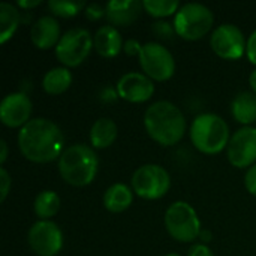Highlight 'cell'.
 Masks as SVG:
<instances>
[{
	"label": "cell",
	"mask_w": 256,
	"mask_h": 256,
	"mask_svg": "<svg viewBox=\"0 0 256 256\" xmlns=\"http://www.w3.org/2000/svg\"><path fill=\"white\" fill-rule=\"evenodd\" d=\"M60 196L54 190H42L36 195L33 210L40 220H50L60 210Z\"/></svg>",
	"instance_id": "obj_22"
},
{
	"label": "cell",
	"mask_w": 256,
	"mask_h": 256,
	"mask_svg": "<svg viewBox=\"0 0 256 256\" xmlns=\"http://www.w3.org/2000/svg\"><path fill=\"white\" fill-rule=\"evenodd\" d=\"M165 228L178 243H190L201 234L200 218L186 201H176L168 207L165 212Z\"/></svg>",
	"instance_id": "obj_6"
},
{
	"label": "cell",
	"mask_w": 256,
	"mask_h": 256,
	"mask_svg": "<svg viewBox=\"0 0 256 256\" xmlns=\"http://www.w3.org/2000/svg\"><path fill=\"white\" fill-rule=\"evenodd\" d=\"M28 244L39 256H56L63 248L62 230L51 220H38L28 231Z\"/></svg>",
	"instance_id": "obj_11"
},
{
	"label": "cell",
	"mask_w": 256,
	"mask_h": 256,
	"mask_svg": "<svg viewBox=\"0 0 256 256\" xmlns=\"http://www.w3.org/2000/svg\"><path fill=\"white\" fill-rule=\"evenodd\" d=\"M190 140L204 154H218L230 144V126L218 114H200L190 126Z\"/></svg>",
	"instance_id": "obj_4"
},
{
	"label": "cell",
	"mask_w": 256,
	"mask_h": 256,
	"mask_svg": "<svg viewBox=\"0 0 256 256\" xmlns=\"http://www.w3.org/2000/svg\"><path fill=\"white\" fill-rule=\"evenodd\" d=\"M20 8H24V9H30V8H34V6H38V4H40V0H20L18 3H16Z\"/></svg>",
	"instance_id": "obj_33"
},
{
	"label": "cell",
	"mask_w": 256,
	"mask_h": 256,
	"mask_svg": "<svg viewBox=\"0 0 256 256\" xmlns=\"http://www.w3.org/2000/svg\"><path fill=\"white\" fill-rule=\"evenodd\" d=\"M93 48L99 56L105 58L117 57L123 50V39L120 32L111 24L99 27L93 36Z\"/></svg>",
	"instance_id": "obj_17"
},
{
	"label": "cell",
	"mask_w": 256,
	"mask_h": 256,
	"mask_svg": "<svg viewBox=\"0 0 256 256\" xmlns=\"http://www.w3.org/2000/svg\"><path fill=\"white\" fill-rule=\"evenodd\" d=\"M117 96L126 102L142 104L152 99L154 93L153 80L140 72H128L124 74L116 86Z\"/></svg>",
	"instance_id": "obj_13"
},
{
	"label": "cell",
	"mask_w": 256,
	"mask_h": 256,
	"mask_svg": "<svg viewBox=\"0 0 256 256\" xmlns=\"http://www.w3.org/2000/svg\"><path fill=\"white\" fill-rule=\"evenodd\" d=\"M106 12H105V8H102L100 4L98 3H92L86 8V16L90 20V21H96V20H100L102 16H105Z\"/></svg>",
	"instance_id": "obj_28"
},
{
	"label": "cell",
	"mask_w": 256,
	"mask_h": 256,
	"mask_svg": "<svg viewBox=\"0 0 256 256\" xmlns=\"http://www.w3.org/2000/svg\"><path fill=\"white\" fill-rule=\"evenodd\" d=\"M231 112L236 122L250 126L256 122V94L254 92H242L238 93L232 104Z\"/></svg>",
	"instance_id": "obj_18"
},
{
	"label": "cell",
	"mask_w": 256,
	"mask_h": 256,
	"mask_svg": "<svg viewBox=\"0 0 256 256\" xmlns=\"http://www.w3.org/2000/svg\"><path fill=\"white\" fill-rule=\"evenodd\" d=\"M132 189L123 183H116L106 189L104 195V207L111 213H122L132 206Z\"/></svg>",
	"instance_id": "obj_19"
},
{
	"label": "cell",
	"mask_w": 256,
	"mask_h": 256,
	"mask_svg": "<svg viewBox=\"0 0 256 256\" xmlns=\"http://www.w3.org/2000/svg\"><path fill=\"white\" fill-rule=\"evenodd\" d=\"M30 39L39 50H50L60 42V24L54 16L44 15L32 26Z\"/></svg>",
	"instance_id": "obj_15"
},
{
	"label": "cell",
	"mask_w": 256,
	"mask_h": 256,
	"mask_svg": "<svg viewBox=\"0 0 256 256\" xmlns=\"http://www.w3.org/2000/svg\"><path fill=\"white\" fill-rule=\"evenodd\" d=\"M141 48H142V45H141L138 40H135V39H129V40L124 44V51H126L129 56H138L140 51H141Z\"/></svg>",
	"instance_id": "obj_32"
},
{
	"label": "cell",
	"mask_w": 256,
	"mask_h": 256,
	"mask_svg": "<svg viewBox=\"0 0 256 256\" xmlns=\"http://www.w3.org/2000/svg\"><path fill=\"white\" fill-rule=\"evenodd\" d=\"M144 6L142 2L140 0H112L105 4V12L106 18L111 22V26H118V27H126L134 24L138 16L141 15Z\"/></svg>",
	"instance_id": "obj_16"
},
{
	"label": "cell",
	"mask_w": 256,
	"mask_h": 256,
	"mask_svg": "<svg viewBox=\"0 0 256 256\" xmlns=\"http://www.w3.org/2000/svg\"><path fill=\"white\" fill-rule=\"evenodd\" d=\"M246 54L248 58L252 64L256 66V30L250 34V38L248 39V46H246Z\"/></svg>",
	"instance_id": "obj_30"
},
{
	"label": "cell",
	"mask_w": 256,
	"mask_h": 256,
	"mask_svg": "<svg viewBox=\"0 0 256 256\" xmlns=\"http://www.w3.org/2000/svg\"><path fill=\"white\" fill-rule=\"evenodd\" d=\"M171 186L168 171L156 164H147L140 166L132 176L134 192L144 200L162 198Z\"/></svg>",
	"instance_id": "obj_8"
},
{
	"label": "cell",
	"mask_w": 256,
	"mask_h": 256,
	"mask_svg": "<svg viewBox=\"0 0 256 256\" xmlns=\"http://www.w3.org/2000/svg\"><path fill=\"white\" fill-rule=\"evenodd\" d=\"M98 156L86 144L68 147L58 159V172L62 178L75 188L90 184L98 172Z\"/></svg>",
	"instance_id": "obj_3"
},
{
	"label": "cell",
	"mask_w": 256,
	"mask_h": 256,
	"mask_svg": "<svg viewBox=\"0 0 256 256\" xmlns=\"http://www.w3.org/2000/svg\"><path fill=\"white\" fill-rule=\"evenodd\" d=\"M0 148H2V153H0V164L3 165L6 162V158H8V144L6 141H0Z\"/></svg>",
	"instance_id": "obj_34"
},
{
	"label": "cell",
	"mask_w": 256,
	"mask_h": 256,
	"mask_svg": "<svg viewBox=\"0 0 256 256\" xmlns=\"http://www.w3.org/2000/svg\"><path fill=\"white\" fill-rule=\"evenodd\" d=\"M0 44H6L18 28L20 10L12 3H0Z\"/></svg>",
	"instance_id": "obj_23"
},
{
	"label": "cell",
	"mask_w": 256,
	"mask_h": 256,
	"mask_svg": "<svg viewBox=\"0 0 256 256\" xmlns=\"http://www.w3.org/2000/svg\"><path fill=\"white\" fill-rule=\"evenodd\" d=\"M117 124L106 117L96 120L90 129V142L94 148H106L117 140Z\"/></svg>",
	"instance_id": "obj_20"
},
{
	"label": "cell",
	"mask_w": 256,
	"mask_h": 256,
	"mask_svg": "<svg viewBox=\"0 0 256 256\" xmlns=\"http://www.w3.org/2000/svg\"><path fill=\"white\" fill-rule=\"evenodd\" d=\"M244 186L249 194L256 196V164L248 170V172L244 176Z\"/></svg>",
	"instance_id": "obj_29"
},
{
	"label": "cell",
	"mask_w": 256,
	"mask_h": 256,
	"mask_svg": "<svg viewBox=\"0 0 256 256\" xmlns=\"http://www.w3.org/2000/svg\"><path fill=\"white\" fill-rule=\"evenodd\" d=\"M165 256H180V255H177V254H168V255H165Z\"/></svg>",
	"instance_id": "obj_36"
},
{
	"label": "cell",
	"mask_w": 256,
	"mask_h": 256,
	"mask_svg": "<svg viewBox=\"0 0 256 256\" xmlns=\"http://www.w3.org/2000/svg\"><path fill=\"white\" fill-rule=\"evenodd\" d=\"M214 22L213 12L201 3L183 4L174 18L176 33L186 40H198L206 36Z\"/></svg>",
	"instance_id": "obj_5"
},
{
	"label": "cell",
	"mask_w": 256,
	"mask_h": 256,
	"mask_svg": "<svg viewBox=\"0 0 256 256\" xmlns=\"http://www.w3.org/2000/svg\"><path fill=\"white\" fill-rule=\"evenodd\" d=\"M144 126L152 140L164 147H171L183 138L186 132V118L180 108L172 102L158 100L146 110Z\"/></svg>",
	"instance_id": "obj_2"
},
{
	"label": "cell",
	"mask_w": 256,
	"mask_h": 256,
	"mask_svg": "<svg viewBox=\"0 0 256 256\" xmlns=\"http://www.w3.org/2000/svg\"><path fill=\"white\" fill-rule=\"evenodd\" d=\"M188 256H214L213 250L206 246V244H195L190 250H189V255Z\"/></svg>",
	"instance_id": "obj_31"
},
{
	"label": "cell",
	"mask_w": 256,
	"mask_h": 256,
	"mask_svg": "<svg viewBox=\"0 0 256 256\" xmlns=\"http://www.w3.org/2000/svg\"><path fill=\"white\" fill-rule=\"evenodd\" d=\"M86 6L84 2H69V0H50L48 9L56 15L62 18H72L78 15Z\"/></svg>",
	"instance_id": "obj_25"
},
{
	"label": "cell",
	"mask_w": 256,
	"mask_h": 256,
	"mask_svg": "<svg viewBox=\"0 0 256 256\" xmlns=\"http://www.w3.org/2000/svg\"><path fill=\"white\" fill-rule=\"evenodd\" d=\"M249 84H250L252 92L256 94V69L250 74V76H249Z\"/></svg>",
	"instance_id": "obj_35"
},
{
	"label": "cell",
	"mask_w": 256,
	"mask_h": 256,
	"mask_svg": "<svg viewBox=\"0 0 256 256\" xmlns=\"http://www.w3.org/2000/svg\"><path fill=\"white\" fill-rule=\"evenodd\" d=\"M140 66L150 80L168 81L176 72V62L166 46L158 42L144 44L138 54Z\"/></svg>",
	"instance_id": "obj_7"
},
{
	"label": "cell",
	"mask_w": 256,
	"mask_h": 256,
	"mask_svg": "<svg viewBox=\"0 0 256 256\" xmlns=\"http://www.w3.org/2000/svg\"><path fill=\"white\" fill-rule=\"evenodd\" d=\"M142 6L146 12L154 18H165L178 12L180 3L177 0H144Z\"/></svg>",
	"instance_id": "obj_24"
},
{
	"label": "cell",
	"mask_w": 256,
	"mask_h": 256,
	"mask_svg": "<svg viewBox=\"0 0 256 256\" xmlns=\"http://www.w3.org/2000/svg\"><path fill=\"white\" fill-rule=\"evenodd\" d=\"M72 84V74L68 68H52L44 75L42 87L48 94H62Z\"/></svg>",
	"instance_id": "obj_21"
},
{
	"label": "cell",
	"mask_w": 256,
	"mask_h": 256,
	"mask_svg": "<svg viewBox=\"0 0 256 256\" xmlns=\"http://www.w3.org/2000/svg\"><path fill=\"white\" fill-rule=\"evenodd\" d=\"M10 184H12V180H10L9 172L4 168H0V201L2 202H4V200L8 196Z\"/></svg>",
	"instance_id": "obj_27"
},
{
	"label": "cell",
	"mask_w": 256,
	"mask_h": 256,
	"mask_svg": "<svg viewBox=\"0 0 256 256\" xmlns=\"http://www.w3.org/2000/svg\"><path fill=\"white\" fill-rule=\"evenodd\" d=\"M153 32L160 38V39H171L176 33V28H174V24H168L165 21H156L153 26H152ZM177 34V33H176Z\"/></svg>",
	"instance_id": "obj_26"
},
{
	"label": "cell",
	"mask_w": 256,
	"mask_h": 256,
	"mask_svg": "<svg viewBox=\"0 0 256 256\" xmlns=\"http://www.w3.org/2000/svg\"><path fill=\"white\" fill-rule=\"evenodd\" d=\"M228 160L236 168H250L256 164V128L238 129L228 144Z\"/></svg>",
	"instance_id": "obj_12"
},
{
	"label": "cell",
	"mask_w": 256,
	"mask_h": 256,
	"mask_svg": "<svg viewBox=\"0 0 256 256\" xmlns=\"http://www.w3.org/2000/svg\"><path fill=\"white\" fill-rule=\"evenodd\" d=\"M212 50L225 60H238L244 56L248 42L236 24H220L210 38Z\"/></svg>",
	"instance_id": "obj_10"
},
{
	"label": "cell",
	"mask_w": 256,
	"mask_h": 256,
	"mask_svg": "<svg viewBox=\"0 0 256 256\" xmlns=\"http://www.w3.org/2000/svg\"><path fill=\"white\" fill-rule=\"evenodd\" d=\"M32 102L24 93H10L0 104V120L8 128H22L30 122Z\"/></svg>",
	"instance_id": "obj_14"
},
{
	"label": "cell",
	"mask_w": 256,
	"mask_h": 256,
	"mask_svg": "<svg viewBox=\"0 0 256 256\" xmlns=\"http://www.w3.org/2000/svg\"><path fill=\"white\" fill-rule=\"evenodd\" d=\"M93 48V36L88 30L75 27L68 30L56 46V57L66 68L80 66Z\"/></svg>",
	"instance_id": "obj_9"
},
{
	"label": "cell",
	"mask_w": 256,
	"mask_h": 256,
	"mask_svg": "<svg viewBox=\"0 0 256 256\" xmlns=\"http://www.w3.org/2000/svg\"><path fill=\"white\" fill-rule=\"evenodd\" d=\"M64 144L60 128L48 118H32L20 129L18 147L22 156L36 164L60 159Z\"/></svg>",
	"instance_id": "obj_1"
}]
</instances>
